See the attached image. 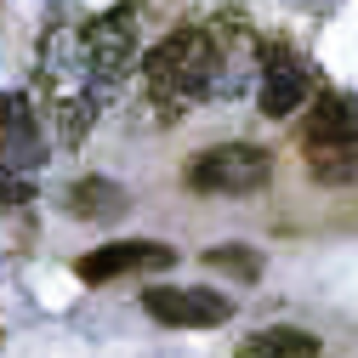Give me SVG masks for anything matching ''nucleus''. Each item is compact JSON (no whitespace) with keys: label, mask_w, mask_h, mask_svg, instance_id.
Instances as JSON below:
<instances>
[{"label":"nucleus","mask_w":358,"mask_h":358,"mask_svg":"<svg viewBox=\"0 0 358 358\" xmlns=\"http://www.w3.org/2000/svg\"><path fill=\"white\" fill-rule=\"evenodd\" d=\"M34 85H40V108H46L52 131L63 148H80L85 131L97 125V69L85 52V29L74 23H52L40 40V63H34Z\"/></svg>","instance_id":"f257e3e1"},{"label":"nucleus","mask_w":358,"mask_h":358,"mask_svg":"<svg viewBox=\"0 0 358 358\" xmlns=\"http://www.w3.org/2000/svg\"><path fill=\"white\" fill-rule=\"evenodd\" d=\"M216 63H222L216 29H176V34H165L159 46L143 57L148 97L165 114H182V108L216 97Z\"/></svg>","instance_id":"f03ea898"},{"label":"nucleus","mask_w":358,"mask_h":358,"mask_svg":"<svg viewBox=\"0 0 358 358\" xmlns=\"http://www.w3.org/2000/svg\"><path fill=\"white\" fill-rule=\"evenodd\" d=\"M273 176V154L256 148V143H222V148H205L194 165H188V188L194 194H222V199H245L256 188H267Z\"/></svg>","instance_id":"7ed1b4c3"},{"label":"nucleus","mask_w":358,"mask_h":358,"mask_svg":"<svg viewBox=\"0 0 358 358\" xmlns=\"http://www.w3.org/2000/svg\"><path fill=\"white\" fill-rule=\"evenodd\" d=\"M85 52H92L97 85L114 92V85L137 69V12H131V6H114V12L92 17V23H85Z\"/></svg>","instance_id":"20e7f679"},{"label":"nucleus","mask_w":358,"mask_h":358,"mask_svg":"<svg viewBox=\"0 0 358 358\" xmlns=\"http://www.w3.org/2000/svg\"><path fill=\"white\" fill-rule=\"evenodd\" d=\"M143 307H148V319H159L171 330H210V324L234 319V301L205 285H154L143 296Z\"/></svg>","instance_id":"39448f33"},{"label":"nucleus","mask_w":358,"mask_h":358,"mask_svg":"<svg viewBox=\"0 0 358 358\" xmlns=\"http://www.w3.org/2000/svg\"><path fill=\"white\" fill-rule=\"evenodd\" d=\"M176 262L171 245H154V239H114L92 256L74 262V273L85 285H114V279H131V273H165V267Z\"/></svg>","instance_id":"423d86ee"},{"label":"nucleus","mask_w":358,"mask_h":358,"mask_svg":"<svg viewBox=\"0 0 358 358\" xmlns=\"http://www.w3.org/2000/svg\"><path fill=\"white\" fill-rule=\"evenodd\" d=\"M307 92H313V80H307V69L285 46L262 52V114L267 120H290L307 103Z\"/></svg>","instance_id":"0eeeda50"},{"label":"nucleus","mask_w":358,"mask_h":358,"mask_svg":"<svg viewBox=\"0 0 358 358\" xmlns=\"http://www.w3.org/2000/svg\"><path fill=\"white\" fill-rule=\"evenodd\" d=\"M301 148H358V97H319L307 114V137Z\"/></svg>","instance_id":"6e6552de"},{"label":"nucleus","mask_w":358,"mask_h":358,"mask_svg":"<svg viewBox=\"0 0 358 358\" xmlns=\"http://www.w3.org/2000/svg\"><path fill=\"white\" fill-rule=\"evenodd\" d=\"M69 210L85 216V222H114L125 210V188L108 182V176H85V182L69 188Z\"/></svg>","instance_id":"1a4fd4ad"},{"label":"nucleus","mask_w":358,"mask_h":358,"mask_svg":"<svg viewBox=\"0 0 358 358\" xmlns=\"http://www.w3.org/2000/svg\"><path fill=\"white\" fill-rule=\"evenodd\" d=\"M239 358H319V336L279 324V330H262V336H250V341L239 347Z\"/></svg>","instance_id":"9d476101"},{"label":"nucleus","mask_w":358,"mask_h":358,"mask_svg":"<svg viewBox=\"0 0 358 358\" xmlns=\"http://www.w3.org/2000/svg\"><path fill=\"white\" fill-rule=\"evenodd\" d=\"M205 262H210V267H222V273L256 279V256H250V250H239V245H216V250H205Z\"/></svg>","instance_id":"9b49d317"},{"label":"nucleus","mask_w":358,"mask_h":358,"mask_svg":"<svg viewBox=\"0 0 358 358\" xmlns=\"http://www.w3.org/2000/svg\"><path fill=\"white\" fill-rule=\"evenodd\" d=\"M0 205H29V182L12 165H0Z\"/></svg>","instance_id":"f8f14e48"}]
</instances>
